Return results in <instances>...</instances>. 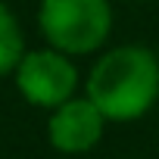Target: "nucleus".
<instances>
[{
    "label": "nucleus",
    "instance_id": "1",
    "mask_svg": "<svg viewBox=\"0 0 159 159\" xmlns=\"http://www.w3.org/2000/svg\"><path fill=\"white\" fill-rule=\"evenodd\" d=\"M84 97L106 122H137L159 103V56L143 44H119L97 56Z\"/></svg>",
    "mask_w": 159,
    "mask_h": 159
},
{
    "label": "nucleus",
    "instance_id": "2",
    "mask_svg": "<svg viewBox=\"0 0 159 159\" xmlns=\"http://www.w3.org/2000/svg\"><path fill=\"white\" fill-rule=\"evenodd\" d=\"M38 28L47 47L66 56L97 53L112 34L109 0H41Z\"/></svg>",
    "mask_w": 159,
    "mask_h": 159
},
{
    "label": "nucleus",
    "instance_id": "3",
    "mask_svg": "<svg viewBox=\"0 0 159 159\" xmlns=\"http://www.w3.org/2000/svg\"><path fill=\"white\" fill-rule=\"evenodd\" d=\"M16 78V91L22 94V100L28 106L38 109H59L62 103H69L72 97H78V66L72 62V56L53 50V47H41V50H28L19 62V69L13 72Z\"/></svg>",
    "mask_w": 159,
    "mask_h": 159
},
{
    "label": "nucleus",
    "instance_id": "4",
    "mask_svg": "<svg viewBox=\"0 0 159 159\" xmlns=\"http://www.w3.org/2000/svg\"><path fill=\"white\" fill-rule=\"evenodd\" d=\"M106 125L109 122L88 97H72L69 103H62L59 109L50 112L47 140L62 156H84L103 140Z\"/></svg>",
    "mask_w": 159,
    "mask_h": 159
},
{
    "label": "nucleus",
    "instance_id": "5",
    "mask_svg": "<svg viewBox=\"0 0 159 159\" xmlns=\"http://www.w3.org/2000/svg\"><path fill=\"white\" fill-rule=\"evenodd\" d=\"M25 34H22V25L16 19V13L0 0V78L3 75H13L25 56Z\"/></svg>",
    "mask_w": 159,
    "mask_h": 159
}]
</instances>
